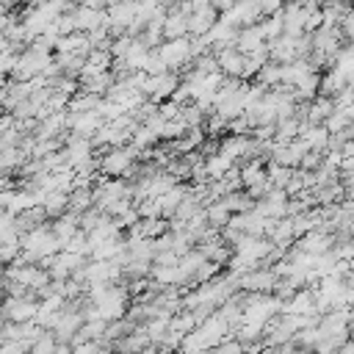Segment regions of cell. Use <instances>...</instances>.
<instances>
[{
	"instance_id": "cell-1",
	"label": "cell",
	"mask_w": 354,
	"mask_h": 354,
	"mask_svg": "<svg viewBox=\"0 0 354 354\" xmlns=\"http://www.w3.org/2000/svg\"><path fill=\"white\" fill-rule=\"evenodd\" d=\"M61 241L55 235L53 227H36L30 232H22V260L25 263H36V266H44L50 257H55L61 252Z\"/></svg>"
},
{
	"instance_id": "cell-2",
	"label": "cell",
	"mask_w": 354,
	"mask_h": 354,
	"mask_svg": "<svg viewBox=\"0 0 354 354\" xmlns=\"http://www.w3.org/2000/svg\"><path fill=\"white\" fill-rule=\"evenodd\" d=\"M138 147H133V144H127V147H116V149H111V152H105L102 158H100V171L105 174V177H127L130 171H133V166H136V158H138Z\"/></svg>"
},
{
	"instance_id": "cell-3",
	"label": "cell",
	"mask_w": 354,
	"mask_h": 354,
	"mask_svg": "<svg viewBox=\"0 0 354 354\" xmlns=\"http://www.w3.org/2000/svg\"><path fill=\"white\" fill-rule=\"evenodd\" d=\"M158 55L163 58V64L169 66V72L185 66V64H194V50H191V39H169L163 41L160 47H155Z\"/></svg>"
},
{
	"instance_id": "cell-4",
	"label": "cell",
	"mask_w": 354,
	"mask_h": 354,
	"mask_svg": "<svg viewBox=\"0 0 354 354\" xmlns=\"http://www.w3.org/2000/svg\"><path fill=\"white\" fill-rule=\"evenodd\" d=\"M88 263H86V257L83 254H77V252H66V249H61L55 257H50L47 263H44V268L53 274V279H72L80 268H86Z\"/></svg>"
},
{
	"instance_id": "cell-5",
	"label": "cell",
	"mask_w": 354,
	"mask_h": 354,
	"mask_svg": "<svg viewBox=\"0 0 354 354\" xmlns=\"http://www.w3.org/2000/svg\"><path fill=\"white\" fill-rule=\"evenodd\" d=\"M180 77L174 72H163V75H147V83H144V94L147 100L152 102H166L174 97V91L180 88Z\"/></svg>"
},
{
	"instance_id": "cell-6",
	"label": "cell",
	"mask_w": 354,
	"mask_h": 354,
	"mask_svg": "<svg viewBox=\"0 0 354 354\" xmlns=\"http://www.w3.org/2000/svg\"><path fill=\"white\" fill-rule=\"evenodd\" d=\"M277 285H279V277L274 274V268H254L238 277V290H246V293H274Z\"/></svg>"
},
{
	"instance_id": "cell-7",
	"label": "cell",
	"mask_w": 354,
	"mask_h": 354,
	"mask_svg": "<svg viewBox=\"0 0 354 354\" xmlns=\"http://www.w3.org/2000/svg\"><path fill=\"white\" fill-rule=\"evenodd\" d=\"M61 152H64L69 169H80L88 160H94V141L91 138H83V136H69Z\"/></svg>"
},
{
	"instance_id": "cell-8",
	"label": "cell",
	"mask_w": 354,
	"mask_h": 354,
	"mask_svg": "<svg viewBox=\"0 0 354 354\" xmlns=\"http://www.w3.org/2000/svg\"><path fill=\"white\" fill-rule=\"evenodd\" d=\"M3 315H6V321H14V324L36 321V315H39V301L30 299V296H8V299H6V307H3Z\"/></svg>"
},
{
	"instance_id": "cell-9",
	"label": "cell",
	"mask_w": 354,
	"mask_h": 354,
	"mask_svg": "<svg viewBox=\"0 0 354 354\" xmlns=\"http://www.w3.org/2000/svg\"><path fill=\"white\" fill-rule=\"evenodd\" d=\"M335 243L337 241H335V235L329 230H313V232H307V235L299 238V246L296 249H301V252H307L313 257H321V254L335 252Z\"/></svg>"
},
{
	"instance_id": "cell-10",
	"label": "cell",
	"mask_w": 354,
	"mask_h": 354,
	"mask_svg": "<svg viewBox=\"0 0 354 354\" xmlns=\"http://www.w3.org/2000/svg\"><path fill=\"white\" fill-rule=\"evenodd\" d=\"M105 119L100 116V111H86V113H72L69 111V133L72 136H83V138H94L102 130Z\"/></svg>"
},
{
	"instance_id": "cell-11",
	"label": "cell",
	"mask_w": 354,
	"mask_h": 354,
	"mask_svg": "<svg viewBox=\"0 0 354 354\" xmlns=\"http://www.w3.org/2000/svg\"><path fill=\"white\" fill-rule=\"evenodd\" d=\"M221 17L230 19L235 28H249V25H257V22L263 19V11H260V6H257L254 0H241V3H235L230 11H224Z\"/></svg>"
},
{
	"instance_id": "cell-12",
	"label": "cell",
	"mask_w": 354,
	"mask_h": 354,
	"mask_svg": "<svg viewBox=\"0 0 354 354\" xmlns=\"http://www.w3.org/2000/svg\"><path fill=\"white\" fill-rule=\"evenodd\" d=\"M72 14H75V28H77L80 33H94L97 28H102V25H111V22H108V8L102 11V8L77 6Z\"/></svg>"
},
{
	"instance_id": "cell-13",
	"label": "cell",
	"mask_w": 354,
	"mask_h": 354,
	"mask_svg": "<svg viewBox=\"0 0 354 354\" xmlns=\"http://www.w3.org/2000/svg\"><path fill=\"white\" fill-rule=\"evenodd\" d=\"M216 58H218V69L224 77H241L243 80L246 55L238 47H221V50H216Z\"/></svg>"
},
{
	"instance_id": "cell-14",
	"label": "cell",
	"mask_w": 354,
	"mask_h": 354,
	"mask_svg": "<svg viewBox=\"0 0 354 354\" xmlns=\"http://www.w3.org/2000/svg\"><path fill=\"white\" fill-rule=\"evenodd\" d=\"M216 22H218V8L216 6H205V8H196L194 14H188V33H191V39L194 36H207Z\"/></svg>"
},
{
	"instance_id": "cell-15",
	"label": "cell",
	"mask_w": 354,
	"mask_h": 354,
	"mask_svg": "<svg viewBox=\"0 0 354 354\" xmlns=\"http://www.w3.org/2000/svg\"><path fill=\"white\" fill-rule=\"evenodd\" d=\"M235 47H238V50H241L243 55H252V53L268 50V39H266V33H263L260 22H257V25H249V28H241V33H238V41H235Z\"/></svg>"
},
{
	"instance_id": "cell-16",
	"label": "cell",
	"mask_w": 354,
	"mask_h": 354,
	"mask_svg": "<svg viewBox=\"0 0 354 354\" xmlns=\"http://www.w3.org/2000/svg\"><path fill=\"white\" fill-rule=\"evenodd\" d=\"M282 313L285 315H321L318 313V304H315V293L307 288V290H296L285 304H282Z\"/></svg>"
},
{
	"instance_id": "cell-17",
	"label": "cell",
	"mask_w": 354,
	"mask_h": 354,
	"mask_svg": "<svg viewBox=\"0 0 354 354\" xmlns=\"http://www.w3.org/2000/svg\"><path fill=\"white\" fill-rule=\"evenodd\" d=\"M299 138H301L313 152H324V149H329V144H332V133L326 130V124H301Z\"/></svg>"
},
{
	"instance_id": "cell-18",
	"label": "cell",
	"mask_w": 354,
	"mask_h": 354,
	"mask_svg": "<svg viewBox=\"0 0 354 354\" xmlns=\"http://www.w3.org/2000/svg\"><path fill=\"white\" fill-rule=\"evenodd\" d=\"M163 36H166V41H169V39H188V36H191V33H188V14L180 11L177 6L169 8L166 25H163Z\"/></svg>"
},
{
	"instance_id": "cell-19",
	"label": "cell",
	"mask_w": 354,
	"mask_h": 354,
	"mask_svg": "<svg viewBox=\"0 0 354 354\" xmlns=\"http://www.w3.org/2000/svg\"><path fill=\"white\" fill-rule=\"evenodd\" d=\"M263 180H268V171H266V166H263L260 158L246 160V163L241 166V183H243V188H252V185H257V183H263Z\"/></svg>"
},
{
	"instance_id": "cell-20",
	"label": "cell",
	"mask_w": 354,
	"mask_h": 354,
	"mask_svg": "<svg viewBox=\"0 0 354 354\" xmlns=\"http://www.w3.org/2000/svg\"><path fill=\"white\" fill-rule=\"evenodd\" d=\"M188 194H191L188 188L174 185L171 191H166L163 196H158V199H160V207H163V216H171V218H174V213L180 210V205L185 202V196H188Z\"/></svg>"
},
{
	"instance_id": "cell-21",
	"label": "cell",
	"mask_w": 354,
	"mask_h": 354,
	"mask_svg": "<svg viewBox=\"0 0 354 354\" xmlns=\"http://www.w3.org/2000/svg\"><path fill=\"white\" fill-rule=\"evenodd\" d=\"M41 207H44V213H47L50 218H61V216L69 210V194H64V191H53V194L44 196Z\"/></svg>"
},
{
	"instance_id": "cell-22",
	"label": "cell",
	"mask_w": 354,
	"mask_h": 354,
	"mask_svg": "<svg viewBox=\"0 0 354 354\" xmlns=\"http://www.w3.org/2000/svg\"><path fill=\"white\" fill-rule=\"evenodd\" d=\"M205 216H207V224L216 227V230H224V227L232 221V213L227 210L224 202H210V205L205 207Z\"/></svg>"
},
{
	"instance_id": "cell-23",
	"label": "cell",
	"mask_w": 354,
	"mask_h": 354,
	"mask_svg": "<svg viewBox=\"0 0 354 354\" xmlns=\"http://www.w3.org/2000/svg\"><path fill=\"white\" fill-rule=\"evenodd\" d=\"M293 235H296V227H293V218H290V216H288V218H277L274 227H271V232H268V238H271L279 249H282Z\"/></svg>"
},
{
	"instance_id": "cell-24",
	"label": "cell",
	"mask_w": 354,
	"mask_h": 354,
	"mask_svg": "<svg viewBox=\"0 0 354 354\" xmlns=\"http://www.w3.org/2000/svg\"><path fill=\"white\" fill-rule=\"evenodd\" d=\"M94 207V191L91 188H75L72 194H69V210L72 213H86V210H91Z\"/></svg>"
},
{
	"instance_id": "cell-25",
	"label": "cell",
	"mask_w": 354,
	"mask_h": 354,
	"mask_svg": "<svg viewBox=\"0 0 354 354\" xmlns=\"http://www.w3.org/2000/svg\"><path fill=\"white\" fill-rule=\"evenodd\" d=\"M268 180H271V185L274 188H285L288 191V185H290V180H293V174H296V169H288V166H282V163H268Z\"/></svg>"
},
{
	"instance_id": "cell-26",
	"label": "cell",
	"mask_w": 354,
	"mask_h": 354,
	"mask_svg": "<svg viewBox=\"0 0 354 354\" xmlns=\"http://www.w3.org/2000/svg\"><path fill=\"white\" fill-rule=\"evenodd\" d=\"M224 205H227V210L232 213V216H238V213H246V210H252L254 207V202H252V196L243 191H232V194H227L224 199H221Z\"/></svg>"
},
{
	"instance_id": "cell-27",
	"label": "cell",
	"mask_w": 354,
	"mask_h": 354,
	"mask_svg": "<svg viewBox=\"0 0 354 354\" xmlns=\"http://www.w3.org/2000/svg\"><path fill=\"white\" fill-rule=\"evenodd\" d=\"M158 138H160V133H158V130H152L149 124H138V127H136V133H133V141H130V144H133V147H138V149H149Z\"/></svg>"
},
{
	"instance_id": "cell-28",
	"label": "cell",
	"mask_w": 354,
	"mask_h": 354,
	"mask_svg": "<svg viewBox=\"0 0 354 354\" xmlns=\"http://www.w3.org/2000/svg\"><path fill=\"white\" fill-rule=\"evenodd\" d=\"M55 351H58V337L50 329L30 346V354H55Z\"/></svg>"
},
{
	"instance_id": "cell-29",
	"label": "cell",
	"mask_w": 354,
	"mask_h": 354,
	"mask_svg": "<svg viewBox=\"0 0 354 354\" xmlns=\"http://www.w3.org/2000/svg\"><path fill=\"white\" fill-rule=\"evenodd\" d=\"M136 207H138L141 218H163V207H160V199H141Z\"/></svg>"
},
{
	"instance_id": "cell-30",
	"label": "cell",
	"mask_w": 354,
	"mask_h": 354,
	"mask_svg": "<svg viewBox=\"0 0 354 354\" xmlns=\"http://www.w3.org/2000/svg\"><path fill=\"white\" fill-rule=\"evenodd\" d=\"M210 354H249V351H246V343L232 335V337H227L221 346H216Z\"/></svg>"
},
{
	"instance_id": "cell-31",
	"label": "cell",
	"mask_w": 354,
	"mask_h": 354,
	"mask_svg": "<svg viewBox=\"0 0 354 354\" xmlns=\"http://www.w3.org/2000/svg\"><path fill=\"white\" fill-rule=\"evenodd\" d=\"M30 346L28 340H3V348L0 354H30Z\"/></svg>"
},
{
	"instance_id": "cell-32",
	"label": "cell",
	"mask_w": 354,
	"mask_h": 354,
	"mask_svg": "<svg viewBox=\"0 0 354 354\" xmlns=\"http://www.w3.org/2000/svg\"><path fill=\"white\" fill-rule=\"evenodd\" d=\"M144 72H147V75H163V72H169V66L163 64V58L158 55V50H152V55H149V61H147Z\"/></svg>"
},
{
	"instance_id": "cell-33",
	"label": "cell",
	"mask_w": 354,
	"mask_h": 354,
	"mask_svg": "<svg viewBox=\"0 0 354 354\" xmlns=\"http://www.w3.org/2000/svg\"><path fill=\"white\" fill-rule=\"evenodd\" d=\"M254 3L260 6L263 17H274V14H279L285 8V0H254Z\"/></svg>"
},
{
	"instance_id": "cell-34",
	"label": "cell",
	"mask_w": 354,
	"mask_h": 354,
	"mask_svg": "<svg viewBox=\"0 0 354 354\" xmlns=\"http://www.w3.org/2000/svg\"><path fill=\"white\" fill-rule=\"evenodd\" d=\"M50 3H53V6H58V8L66 14V8H69V3H72V0H50Z\"/></svg>"
}]
</instances>
